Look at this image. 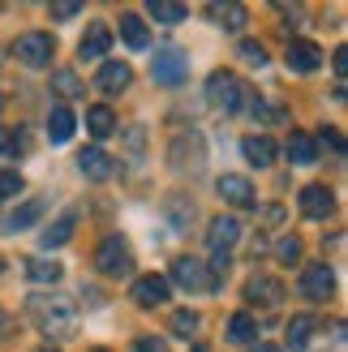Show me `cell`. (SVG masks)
Here are the masks:
<instances>
[{"label": "cell", "instance_id": "obj_45", "mask_svg": "<svg viewBox=\"0 0 348 352\" xmlns=\"http://www.w3.org/2000/svg\"><path fill=\"white\" fill-rule=\"evenodd\" d=\"M0 108H5V99H0Z\"/></svg>", "mask_w": 348, "mask_h": 352}, {"label": "cell", "instance_id": "obj_31", "mask_svg": "<svg viewBox=\"0 0 348 352\" xmlns=\"http://www.w3.org/2000/svg\"><path fill=\"white\" fill-rule=\"evenodd\" d=\"M0 151L9 155H26V129H0Z\"/></svg>", "mask_w": 348, "mask_h": 352}, {"label": "cell", "instance_id": "obj_23", "mask_svg": "<svg viewBox=\"0 0 348 352\" xmlns=\"http://www.w3.org/2000/svg\"><path fill=\"white\" fill-rule=\"evenodd\" d=\"M26 275H30V284H56V279L65 275V267L56 258H30L26 262Z\"/></svg>", "mask_w": 348, "mask_h": 352}, {"label": "cell", "instance_id": "obj_19", "mask_svg": "<svg viewBox=\"0 0 348 352\" xmlns=\"http://www.w3.org/2000/svg\"><path fill=\"white\" fill-rule=\"evenodd\" d=\"M74 129H78V120H74V112H69L65 103H56V108L47 112V138H52V142H56V146H65L69 138H74Z\"/></svg>", "mask_w": 348, "mask_h": 352}, {"label": "cell", "instance_id": "obj_38", "mask_svg": "<svg viewBox=\"0 0 348 352\" xmlns=\"http://www.w3.org/2000/svg\"><path fill=\"white\" fill-rule=\"evenodd\" d=\"M133 348H138V352H172L164 340H155V336H142V340H138Z\"/></svg>", "mask_w": 348, "mask_h": 352}, {"label": "cell", "instance_id": "obj_44", "mask_svg": "<svg viewBox=\"0 0 348 352\" xmlns=\"http://www.w3.org/2000/svg\"><path fill=\"white\" fill-rule=\"evenodd\" d=\"M43 352H56V348H43Z\"/></svg>", "mask_w": 348, "mask_h": 352}, {"label": "cell", "instance_id": "obj_5", "mask_svg": "<svg viewBox=\"0 0 348 352\" xmlns=\"http://www.w3.org/2000/svg\"><path fill=\"white\" fill-rule=\"evenodd\" d=\"M13 56L26 69H47L52 56H56V39H52V30H26V34H17Z\"/></svg>", "mask_w": 348, "mask_h": 352}, {"label": "cell", "instance_id": "obj_4", "mask_svg": "<svg viewBox=\"0 0 348 352\" xmlns=\"http://www.w3.org/2000/svg\"><path fill=\"white\" fill-rule=\"evenodd\" d=\"M95 267L108 275V279H125L133 275V250H129V241L125 236H103L99 241V250H95Z\"/></svg>", "mask_w": 348, "mask_h": 352}, {"label": "cell", "instance_id": "obj_46", "mask_svg": "<svg viewBox=\"0 0 348 352\" xmlns=\"http://www.w3.org/2000/svg\"><path fill=\"white\" fill-rule=\"evenodd\" d=\"M198 352H202V348H198Z\"/></svg>", "mask_w": 348, "mask_h": 352}, {"label": "cell", "instance_id": "obj_21", "mask_svg": "<svg viewBox=\"0 0 348 352\" xmlns=\"http://www.w3.org/2000/svg\"><path fill=\"white\" fill-rule=\"evenodd\" d=\"M288 160L301 164V168L318 164V142H314V133H297V129H292V138H288Z\"/></svg>", "mask_w": 348, "mask_h": 352}, {"label": "cell", "instance_id": "obj_7", "mask_svg": "<svg viewBox=\"0 0 348 352\" xmlns=\"http://www.w3.org/2000/svg\"><path fill=\"white\" fill-rule=\"evenodd\" d=\"M168 284H177L185 292H206V288H211V275H206V267L198 258H177V262H172V279H168Z\"/></svg>", "mask_w": 348, "mask_h": 352}, {"label": "cell", "instance_id": "obj_9", "mask_svg": "<svg viewBox=\"0 0 348 352\" xmlns=\"http://www.w3.org/2000/svg\"><path fill=\"white\" fill-rule=\"evenodd\" d=\"M215 189H219V198L228 206H237V210H254L258 206V193H254V185L246 181V176H219Z\"/></svg>", "mask_w": 348, "mask_h": 352}, {"label": "cell", "instance_id": "obj_17", "mask_svg": "<svg viewBox=\"0 0 348 352\" xmlns=\"http://www.w3.org/2000/svg\"><path fill=\"white\" fill-rule=\"evenodd\" d=\"M78 168H82L86 181H108L112 168H116V160H112L108 151H99V146H86V151L78 155Z\"/></svg>", "mask_w": 348, "mask_h": 352}, {"label": "cell", "instance_id": "obj_20", "mask_svg": "<svg viewBox=\"0 0 348 352\" xmlns=\"http://www.w3.org/2000/svg\"><path fill=\"white\" fill-rule=\"evenodd\" d=\"M241 151H246V160L254 168H271L275 164V142H271L267 133H250L246 142H241Z\"/></svg>", "mask_w": 348, "mask_h": 352}, {"label": "cell", "instance_id": "obj_18", "mask_svg": "<svg viewBox=\"0 0 348 352\" xmlns=\"http://www.w3.org/2000/svg\"><path fill=\"white\" fill-rule=\"evenodd\" d=\"M99 91L103 95H120V91H129V82H133V69L129 65H116V60H108V65H99Z\"/></svg>", "mask_w": 348, "mask_h": 352}, {"label": "cell", "instance_id": "obj_26", "mask_svg": "<svg viewBox=\"0 0 348 352\" xmlns=\"http://www.w3.org/2000/svg\"><path fill=\"white\" fill-rule=\"evenodd\" d=\"M314 331H318V318H309V314H297V318L288 322V348H305Z\"/></svg>", "mask_w": 348, "mask_h": 352}, {"label": "cell", "instance_id": "obj_10", "mask_svg": "<svg viewBox=\"0 0 348 352\" xmlns=\"http://www.w3.org/2000/svg\"><path fill=\"white\" fill-rule=\"evenodd\" d=\"M168 296H172V284L164 275H142L133 284V305H142V309H155V305H168Z\"/></svg>", "mask_w": 348, "mask_h": 352}, {"label": "cell", "instance_id": "obj_40", "mask_svg": "<svg viewBox=\"0 0 348 352\" xmlns=\"http://www.w3.org/2000/svg\"><path fill=\"white\" fill-rule=\"evenodd\" d=\"M323 142H331V146L340 151V146H344V138H340V129H323Z\"/></svg>", "mask_w": 348, "mask_h": 352}, {"label": "cell", "instance_id": "obj_39", "mask_svg": "<svg viewBox=\"0 0 348 352\" xmlns=\"http://www.w3.org/2000/svg\"><path fill=\"white\" fill-rule=\"evenodd\" d=\"M17 327V318H13V314L9 309H0V340H9V331Z\"/></svg>", "mask_w": 348, "mask_h": 352}, {"label": "cell", "instance_id": "obj_42", "mask_svg": "<svg viewBox=\"0 0 348 352\" xmlns=\"http://www.w3.org/2000/svg\"><path fill=\"white\" fill-rule=\"evenodd\" d=\"M246 352H280V348H275V344H250Z\"/></svg>", "mask_w": 348, "mask_h": 352}, {"label": "cell", "instance_id": "obj_29", "mask_svg": "<svg viewBox=\"0 0 348 352\" xmlns=\"http://www.w3.org/2000/svg\"><path fill=\"white\" fill-rule=\"evenodd\" d=\"M52 86L61 91V99H82V91H86L74 69H56V74H52Z\"/></svg>", "mask_w": 348, "mask_h": 352}, {"label": "cell", "instance_id": "obj_11", "mask_svg": "<svg viewBox=\"0 0 348 352\" xmlns=\"http://www.w3.org/2000/svg\"><path fill=\"white\" fill-rule=\"evenodd\" d=\"M206 241H211L215 254H228L232 245L241 241V219L237 215H215L211 223H206Z\"/></svg>", "mask_w": 348, "mask_h": 352}, {"label": "cell", "instance_id": "obj_1", "mask_svg": "<svg viewBox=\"0 0 348 352\" xmlns=\"http://www.w3.org/2000/svg\"><path fill=\"white\" fill-rule=\"evenodd\" d=\"M26 314H30V322L52 340H69L78 331V309H74V301H65V296H30Z\"/></svg>", "mask_w": 348, "mask_h": 352}, {"label": "cell", "instance_id": "obj_2", "mask_svg": "<svg viewBox=\"0 0 348 352\" xmlns=\"http://www.w3.org/2000/svg\"><path fill=\"white\" fill-rule=\"evenodd\" d=\"M206 99H211V108H219L224 116H232V112L246 108L250 91H246V82H241L237 74H228V69H215V74L206 78Z\"/></svg>", "mask_w": 348, "mask_h": 352}, {"label": "cell", "instance_id": "obj_14", "mask_svg": "<svg viewBox=\"0 0 348 352\" xmlns=\"http://www.w3.org/2000/svg\"><path fill=\"white\" fill-rule=\"evenodd\" d=\"M74 232H78V210H61V215L43 228L39 241H43V250H61V245L74 241Z\"/></svg>", "mask_w": 348, "mask_h": 352}, {"label": "cell", "instance_id": "obj_16", "mask_svg": "<svg viewBox=\"0 0 348 352\" xmlns=\"http://www.w3.org/2000/svg\"><path fill=\"white\" fill-rule=\"evenodd\" d=\"M246 301L250 305H280L284 301V284H280V279H271V275H254L250 284H246Z\"/></svg>", "mask_w": 348, "mask_h": 352}, {"label": "cell", "instance_id": "obj_13", "mask_svg": "<svg viewBox=\"0 0 348 352\" xmlns=\"http://www.w3.org/2000/svg\"><path fill=\"white\" fill-rule=\"evenodd\" d=\"M336 210V193L327 185H305L301 189V215L305 219H327Z\"/></svg>", "mask_w": 348, "mask_h": 352}, {"label": "cell", "instance_id": "obj_3", "mask_svg": "<svg viewBox=\"0 0 348 352\" xmlns=\"http://www.w3.org/2000/svg\"><path fill=\"white\" fill-rule=\"evenodd\" d=\"M168 164L177 168V172H202V168H206V138H202V129H181V133H172Z\"/></svg>", "mask_w": 348, "mask_h": 352}, {"label": "cell", "instance_id": "obj_6", "mask_svg": "<svg viewBox=\"0 0 348 352\" xmlns=\"http://www.w3.org/2000/svg\"><path fill=\"white\" fill-rule=\"evenodd\" d=\"M151 74H155L160 86H181L189 78V52L185 47H160V52H155Z\"/></svg>", "mask_w": 348, "mask_h": 352}, {"label": "cell", "instance_id": "obj_8", "mask_svg": "<svg viewBox=\"0 0 348 352\" xmlns=\"http://www.w3.org/2000/svg\"><path fill=\"white\" fill-rule=\"evenodd\" d=\"M301 292L309 296V301H327V296L336 292V271L327 267V262H309V267L301 271Z\"/></svg>", "mask_w": 348, "mask_h": 352}, {"label": "cell", "instance_id": "obj_15", "mask_svg": "<svg viewBox=\"0 0 348 352\" xmlns=\"http://www.w3.org/2000/svg\"><path fill=\"white\" fill-rule=\"evenodd\" d=\"M108 47H112V30L103 26V22H91L82 34V43H78V56L82 60H103L108 56Z\"/></svg>", "mask_w": 348, "mask_h": 352}, {"label": "cell", "instance_id": "obj_43", "mask_svg": "<svg viewBox=\"0 0 348 352\" xmlns=\"http://www.w3.org/2000/svg\"><path fill=\"white\" fill-rule=\"evenodd\" d=\"M0 271H5V258H0Z\"/></svg>", "mask_w": 348, "mask_h": 352}, {"label": "cell", "instance_id": "obj_37", "mask_svg": "<svg viewBox=\"0 0 348 352\" xmlns=\"http://www.w3.org/2000/svg\"><path fill=\"white\" fill-rule=\"evenodd\" d=\"M82 13V5H74V0H65V5H52V17L56 22H69V17H78Z\"/></svg>", "mask_w": 348, "mask_h": 352}, {"label": "cell", "instance_id": "obj_12", "mask_svg": "<svg viewBox=\"0 0 348 352\" xmlns=\"http://www.w3.org/2000/svg\"><path fill=\"white\" fill-rule=\"evenodd\" d=\"M284 60H288L292 74H314V69L323 65V47L309 43V39H292L288 52H284Z\"/></svg>", "mask_w": 348, "mask_h": 352}, {"label": "cell", "instance_id": "obj_28", "mask_svg": "<svg viewBox=\"0 0 348 352\" xmlns=\"http://www.w3.org/2000/svg\"><path fill=\"white\" fill-rule=\"evenodd\" d=\"M146 13L155 17V22H168V26H177V22H185V5H172V0H146Z\"/></svg>", "mask_w": 348, "mask_h": 352}, {"label": "cell", "instance_id": "obj_27", "mask_svg": "<svg viewBox=\"0 0 348 352\" xmlns=\"http://www.w3.org/2000/svg\"><path fill=\"white\" fill-rule=\"evenodd\" d=\"M228 340H232V344H250V340H258L254 314H232V318H228Z\"/></svg>", "mask_w": 348, "mask_h": 352}, {"label": "cell", "instance_id": "obj_22", "mask_svg": "<svg viewBox=\"0 0 348 352\" xmlns=\"http://www.w3.org/2000/svg\"><path fill=\"white\" fill-rule=\"evenodd\" d=\"M86 133H95V138H112V133H116V112H112V108H103V103L86 108Z\"/></svg>", "mask_w": 348, "mask_h": 352}, {"label": "cell", "instance_id": "obj_36", "mask_svg": "<svg viewBox=\"0 0 348 352\" xmlns=\"http://www.w3.org/2000/svg\"><path fill=\"white\" fill-rule=\"evenodd\" d=\"M297 258H301V241H297V236H284V241H280V262H288V267H292Z\"/></svg>", "mask_w": 348, "mask_h": 352}, {"label": "cell", "instance_id": "obj_35", "mask_svg": "<svg viewBox=\"0 0 348 352\" xmlns=\"http://www.w3.org/2000/svg\"><path fill=\"white\" fill-rule=\"evenodd\" d=\"M250 112H254L258 120H284V108H280V103H267V99L250 103Z\"/></svg>", "mask_w": 348, "mask_h": 352}, {"label": "cell", "instance_id": "obj_41", "mask_svg": "<svg viewBox=\"0 0 348 352\" xmlns=\"http://www.w3.org/2000/svg\"><path fill=\"white\" fill-rule=\"evenodd\" d=\"M344 60H348V52H344V47H340V52H336V74H340V78H344V69H348V65H344Z\"/></svg>", "mask_w": 348, "mask_h": 352}, {"label": "cell", "instance_id": "obj_33", "mask_svg": "<svg viewBox=\"0 0 348 352\" xmlns=\"http://www.w3.org/2000/svg\"><path fill=\"white\" fill-rule=\"evenodd\" d=\"M172 331L177 336H198V314H189V309H181V314H172Z\"/></svg>", "mask_w": 348, "mask_h": 352}, {"label": "cell", "instance_id": "obj_30", "mask_svg": "<svg viewBox=\"0 0 348 352\" xmlns=\"http://www.w3.org/2000/svg\"><path fill=\"white\" fill-rule=\"evenodd\" d=\"M211 17H219L228 30H246V9L241 5H211Z\"/></svg>", "mask_w": 348, "mask_h": 352}, {"label": "cell", "instance_id": "obj_32", "mask_svg": "<svg viewBox=\"0 0 348 352\" xmlns=\"http://www.w3.org/2000/svg\"><path fill=\"white\" fill-rule=\"evenodd\" d=\"M17 193H22V172H17V168H0V202L17 198Z\"/></svg>", "mask_w": 348, "mask_h": 352}, {"label": "cell", "instance_id": "obj_24", "mask_svg": "<svg viewBox=\"0 0 348 352\" xmlns=\"http://www.w3.org/2000/svg\"><path fill=\"white\" fill-rule=\"evenodd\" d=\"M43 210H47V202H43V198H34V202H26V206H17L13 215L5 219V232H22V228H30L34 219L43 215Z\"/></svg>", "mask_w": 348, "mask_h": 352}, {"label": "cell", "instance_id": "obj_34", "mask_svg": "<svg viewBox=\"0 0 348 352\" xmlns=\"http://www.w3.org/2000/svg\"><path fill=\"white\" fill-rule=\"evenodd\" d=\"M241 60L254 65V69H263L267 65V47L263 43H241Z\"/></svg>", "mask_w": 348, "mask_h": 352}, {"label": "cell", "instance_id": "obj_25", "mask_svg": "<svg viewBox=\"0 0 348 352\" xmlns=\"http://www.w3.org/2000/svg\"><path fill=\"white\" fill-rule=\"evenodd\" d=\"M120 39H125L129 47H146L151 34H146V22L138 13H120Z\"/></svg>", "mask_w": 348, "mask_h": 352}]
</instances>
